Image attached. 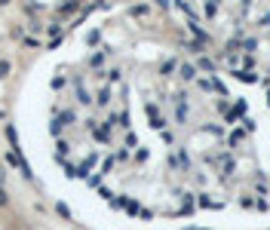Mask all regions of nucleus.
Masks as SVG:
<instances>
[{"label":"nucleus","mask_w":270,"mask_h":230,"mask_svg":"<svg viewBox=\"0 0 270 230\" xmlns=\"http://www.w3.org/2000/svg\"><path fill=\"white\" fill-rule=\"evenodd\" d=\"M3 132H6V141H9V151H22V148H19V135H15V126H12V123H6Z\"/></svg>","instance_id":"1"},{"label":"nucleus","mask_w":270,"mask_h":230,"mask_svg":"<svg viewBox=\"0 0 270 230\" xmlns=\"http://www.w3.org/2000/svg\"><path fill=\"white\" fill-rule=\"evenodd\" d=\"M148 12H151V6H148V3H135V6L129 9V15H132V19H145Z\"/></svg>","instance_id":"2"},{"label":"nucleus","mask_w":270,"mask_h":230,"mask_svg":"<svg viewBox=\"0 0 270 230\" xmlns=\"http://www.w3.org/2000/svg\"><path fill=\"white\" fill-rule=\"evenodd\" d=\"M12 74V62L9 59H0V80H6Z\"/></svg>","instance_id":"3"},{"label":"nucleus","mask_w":270,"mask_h":230,"mask_svg":"<svg viewBox=\"0 0 270 230\" xmlns=\"http://www.w3.org/2000/svg\"><path fill=\"white\" fill-rule=\"evenodd\" d=\"M56 212H59V215H62L65 221H71V218H74V212H71V209H68L65 203H56Z\"/></svg>","instance_id":"4"},{"label":"nucleus","mask_w":270,"mask_h":230,"mask_svg":"<svg viewBox=\"0 0 270 230\" xmlns=\"http://www.w3.org/2000/svg\"><path fill=\"white\" fill-rule=\"evenodd\" d=\"M98 40H101V31H89L86 34V43L89 46H98Z\"/></svg>","instance_id":"5"},{"label":"nucleus","mask_w":270,"mask_h":230,"mask_svg":"<svg viewBox=\"0 0 270 230\" xmlns=\"http://www.w3.org/2000/svg\"><path fill=\"white\" fill-rule=\"evenodd\" d=\"M0 209H9V193H6L3 184H0Z\"/></svg>","instance_id":"6"},{"label":"nucleus","mask_w":270,"mask_h":230,"mask_svg":"<svg viewBox=\"0 0 270 230\" xmlns=\"http://www.w3.org/2000/svg\"><path fill=\"white\" fill-rule=\"evenodd\" d=\"M9 37H12V40H22V37H25V28H22V25H19V28H12V31H9Z\"/></svg>","instance_id":"7"},{"label":"nucleus","mask_w":270,"mask_h":230,"mask_svg":"<svg viewBox=\"0 0 270 230\" xmlns=\"http://www.w3.org/2000/svg\"><path fill=\"white\" fill-rule=\"evenodd\" d=\"M0 184H6V169L0 166Z\"/></svg>","instance_id":"8"},{"label":"nucleus","mask_w":270,"mask_h":230,"mask_svg":"<svg viewBox=\"0 0 270 230\" xmlns=\"http://www.w3.org/2000/svg\"><path fill=\"white\" fill-rule=\"evenodd\" d=\"M0 120H3V123H6V108H0Z\"/></svg>","instance_id":"9"},{"label":"nucleus","mask_w":270,"mask_h":230,"mask_svg":"<svg viewBox=\"0 0 270 230\" xmlns=\"http://www.w3.org/2000/svg\"><path fill=\"white\" fill-rule=\"evenodd\" d=\"M9 3H12V0H0V6H3V9H6V6H9Z\"/></svg>","instance_id":"10"}]
</instances>
